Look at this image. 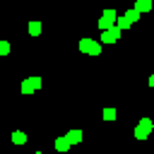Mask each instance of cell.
<instances>
[{
  "label": "cell",
  "mask_w": 154,
  "mask_h": 154,
  "mask_svg": "<svg viewBox=\"0 0 154 154\" xmlns=\"http://www.w3.org/2000/svg\"><path fill=\"white\" fill-rule=\"evenodd\" d=\"M152 128H154V123H152L149 118H142V120H140V125L135 128V137H137V140H147V137H149V132H152Z\"/></svg>",
  "instance_id": "obj_1"
},
{
  "label": "cell",
  "mask_w": 154,
  "mask_h": 154,
  "mask_svg": "<svg viewBox=\"0 0 154 154\" xmlns=\"http://www.w3.org/2000/svg\"><path fill=\"white\" fill-rule=\"evenodd\" d=\"M79 51L87 53V55H99V53H101V46H99L96 41H91V38H82V41H79Z\"/></svg>",
  "instance_id": "obj_2"
},
{
  "label": "cell",
  "mask_w": 154,
  "mask_h": 154,
  "mask_svg": "<svg viewBox=\"0 0 154 154\" xmlns=\"http://www.w3.org/2000/svg\"><path fill=\"white\" fill-rule=\"evenodd\" d=\"M118 38H120V29H118V26H116V24H113V26H108V29H103V31H101V41H103V43H116V41H118Z\"/></svg>",
  "instance_id": "obj_3"
},
{
  "label": "cell",
  "mask_w": 154,
  "mask_h": 154,
  "mask_svg": "<svg viewBox=\"0 0 154 154\" xmlns=\"http://www.w3.org/2000/svg\"><path fill=\"white\" fill-rule=\"evenodd\" d=\"M19 89H22V94H31L34 89H41V77H29V79H24Z\"/></svg>",
  "instance_id": "obj_4"
},
{
  "label": "cell",
  "mask_w": 154,
  "mask_h": 154,
  "mask_svg": "<svg viewBox=\"0 0 154 154\" xmlns=\"http://www.w3.org/2000/svg\"><path fill=\"white\" fill-rule=\"evenodd\" d=\"M82 137H84V135H82V130H70V132L65 135V140H67L70 144H79V142H82Z\"/></svg>",
  "instance_id": "obj_5"
},
{
  "label": "cell",
  "mask_w": 154,
  "mask_h": 154,
  "mask_svg": "<svg viewBox=\"0 0 154 154\" xmlns=\"http://www.w3.org/2000/svg\"><path fill=\"white\" fill-rule=\"evenodd\" d=\"M132 10H137L140 14H142V12H149V10H152V0H137Z\"/></svg>",
  "instance_id": "obj_6"
},
{
  "label": "cell",
  "mask_w": 154,
  "mask_h": 154,
  "mask_svg": "<svg viewBox=\"0 0 154 154\" xmlns=\"http://www.w3.org/2000/svg\"><path fill=\"white\" fill-rule=\"evenodd\" d=\"M55 149H58V152H67V149H70V142H67L65 137H58V140H55Z\"/></svg>",
  "instance_id": "obj_7"
},
{
  "label": "cell",
  "mask_w": 154,
  "mask_h": 154,
  "mask_svg": "<svg viewBox=\"0 0 154 154\" xmlns=\"http://www.w3.org/2000/svg\"><path fill=\"white\" fill-rule=\"evenodd\" d=\"M29 34H31V36H38V34H41V22H36V19L29 22Z\"/></svg>",
  "instance_id": "obj_8"
},
{
  "label": "cell",
  "mask_w": 154,
  "mask_h": 154,
  "mask_svg": "<svg viewBox=\"0 0 154 154\" xmlns=\"http://www.w3.org/2000/svg\"><path fill=\"white\" fill-rule=\"evenodd\" d=\"M123 17H125V19H128V22L132 24V22H137V19H140V12H137V10H128V12L123 14Z\"/></svg>",
  "instance_id": "obj_9"
},
{
  "label": "cell",
  "mask_w": 154,
  "mask_h": 154,
  "mask_svg": "<svg viewBox=\"0 0 154 154\" xmlns=\"http://www.w3.org/2000/svg\"><path fill=\"white\" fill-rule=\"evenodd\" d=\"M116 26H118V29H120V31H123V29H130V26H132V24H130V22H128V19H125V17H116Z\"/></svg>",
  "instance_id": "obj_10"
},
{
  "label": "cell",
  "mask_w": 154,
  "mask_h": 154,
  "mask_svg": "<svg viewBox=\"0 0 154 154\" xmlns=\"http://www.w3.org/2000/svg\"><path fill=\"white\" fill-rule=\"evenodd\" d=\"M12 142H14V144H24V142H26V135H24V132H19V130H17V132H12Z\"/></svg>",
  "instance_id": "obj_11"
},
{
  "label": "cell",
  "mask_w": 154,
  "mask_h": 154,
  "mask_svg": "<svg viewBox=\"0 0 154 154\" xmlns=\"http://www.w3.org/2000/svg\"><path fill=\"white\" fill-rule=\"evenodd\" d=\"M103 120H116V111L113 108H103Z\"/></svg>",
  "instance_id": "obj_12"
},
{
  "label": "cell",
  "mask_w": 154,
  "mask_h": 154,
  "mask_svg": "<svg viewBox=\"0 0 154 154\" xmlns=\"http://www.w3.org/2000/svg\"><path fill=\"white\" fill-rule=\"evenodd\" d=\"M103 17H106V19H111V22L116 24V17H118V14H116V10H103Z\"/></svg>",
  "instance_id": "obj_13"
},
{
  "label": "cell",
  "mask_w": 154,
  "mask_h": 154,
  "mask_svg": "<svg viewBox=\"0 0 154 154\" xmlns=\"http://www.w3.org/2000/svg\"><path fill=\"white\" fill-rule=\"evenodd\" d=\"M99 26H101V31H103V29L113 26V22H111V19H106V17H101V19H99Z\"/></svg>",
  "instance_id": "obj_14"
},
{
  "label": "cell",
  "mask_w": 154,
  "mask_h": 154,
  "mask_svg": "<svg viewBox=\"0 0 154 154\" xmlns=\"http://www.w3.org/2000/svg\"><path fill=\"white\" fill-rule=\"evenodd\" d=\"M10 53V43L7 41H0V55H7Z\"/></svg>",
  "instance_id": "obj_15"
},
{
  "label": "cell",
  "mask_w": 154,
  "mask_h": 154,
  "mask_svg": "<svg viewBox=\"0 0 154 154\" xmlns=\"http://www.w3.org/2000/svg\"><path fill=\"white\" fill-rule=\"evenodd\" d=\"M34 154H41V152H34Z\"/></svg>",
  "instance_id": "obj_16"
}]
</instances>
